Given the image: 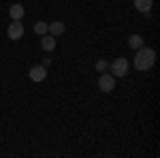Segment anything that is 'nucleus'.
<instances>
[{
    "mask_svg": "<svg viewBox=\"0 0 160 158\" xmlns=\"http://www.w3.org/2000/svg\"><path fill=\"white\" fill-rule=\"evenodd\" d=\"M156 62V51L152 47H139L135 54V69L137 71H149Z\"/></svg>",
    "mask_w": 160,
    "mask_h": 158,
    "instance_id": "f257e3e1",
    "label": "nucleus"
},
{
    "mask_svg": "<svg viewBox=\"0 0 160 158\" xmlns=\"http://www.w3.org/2000/svg\"><path fill=\"white\" fill-rule=\"evenodd\" d=\"M111 75L113 77H126L128 75V60L126 58H115L111 62Z\"/></svg>",
    "mask_w": 160,
    "mask_h": 158,
    "instance_id": "f03ea898",
    "label": "nucleus"
},
{
    "mask_svg": "<svg viewBox=\"0 0 160 158\" xmlns=\"http://www.w3.org/2000/svg\"><path fill=\"white\" fill-rule=\"evenodd\" d=\"M98 90L100 92H113L115 90V77L111 73H102L98 77Z\"/></svg>",
    "mask_w": 160,
    "mask_h": 158,
    "instance_id": "7ed1b4c3",
    "label": "nucleus"
},
{
    "mask_svg": "<svg viewBox=\"0 0 160 158\" xmlns=\"http://www.w3.org/2000/svg\"><path fill=\"white\" fill-rule=\"evenodd\" d=\"M7 34L11 41H19L24 37V24L19 19H13V24H9V28H7Z\"/></svg>",
    "mask_w": 160,
    "mask_h": 158,
    "instance_id": "20e7f679",
    "label": "nucleus"
},
{
    "mask_svg": "<svg viewBox=\"0 0 160 158\" xmlns=\"http://www.w3.org/2000/svg\"><path fill=\"white\" fill-rule=\"evenodd\" d=\"M30 79H32V81H43V79H45V77H47V69H45V66H43V64H37V66H32V69H30Z\"/></svg>",
    "mask_w": 160,
    "mask_h": 158,
    "instance_id": "39448f33",
    "label": "nucleus"
},
{
    "mask_svg": "<svg viewBox=\"0 0 160 158\" xmlns=\"http://www.w3.org/2000/svg\"><path fill=\"white\" fill-rule=\"evenodd\" d=\"M41 47L45 49V51H53V49H56V37L43 34V38H41Z\"/></svg>",
    "mask_w": 160,
    "mask_h": 158,
    "instance_id": "423d86ee",
    "label": "nucleus"
},
{
    "mask_svg": "<svg viewBox=\"0 0 160 158\" xmlns=\"http://www.w3.org/2000/svg\"><path fill=\"white\" fill-rule=\"evenodd\" d=\"M132 2H135V9L139 13H149L152 4H154V0H132Z\"/></svg>",
    "mask_w": 160,
    "mask_h": 158,
    "instance_id": "0eeeda50",
    "label": "nucleus"
},
{
    "mask_svg": "<svg viewBox=\"0 0 160 158\" xmlns=\"http://www.w3.org/2000/svg\"><path fill=\"white\" fill-rule=\"evenodd\" d=\"M64 30H66V26L62 24V22H51V24H49V30H47V34H51V37H60Z\"/></svg>",
    "mask_w": 160,
    "mask_h": 158,
    "instance_id": "6e6552de",
    "label": "nucleus"
},
{
    "mask_svg": "<svg viewBox=\"0 0 160 158\" xmlns=\"http://www.w3.org/2000/svg\"><path fill=\"white\" fill-rule=\"evenodd\" d=\"M24 7H22V4H11V7H9V17H11V19H22V17H24Z\"/></svg>",
    "mask_w": 160,
    "mask_h": 158,
    "instance_id": "1a4fd4ad",
    "label": "nucleus"
},
{
    "mask_svg": "<svg viewBox=\"0 0 160 158\" xmlns=\"http://www.w3.org/2000/svg\"><path fill=\"white\" fill-rule=\"evenodd\" d=\"M128 45L132 49L143 47V37H141V34H130V37H128Z\"/></svg>",
    "mask_w": 160,
    "mask_h": 158,
    "instance_id": "9d476101",
    "label": "nucleus"
},
{
    "mask_svg": "<svg viewBox=\"0 0 160 158\" xmlns=\"http://www.w3.org/2000/svg\"><path fill=\"white\" fill-rule=\"evenodd\" d=\"M47 30H49V24H45V22H37V24H34V32H37L38 37L47 34Z\"/></svg>",
    "mask_w": 160,
    "mask_h": 158,
    "instance_id": "9b49d317",
    "label": "nucleus"
},
{
    "mask_svg": "<svg viewBox=\"0 0 160 158\" xmlns=\"http://www.w3.org/2000/svg\"><path fill=\"white\" fill-rule=\"evenodd\" d=\"M107 66H109V64H107V62H105V60H98V62H96V69H98L100 73H102V71H105Z\"/></svg>",
    "mask_w": 160,
    "mask_h": 158,
    "instance_id": "f8f14e48",
    "label": "nucleus"
}]
</instances>
